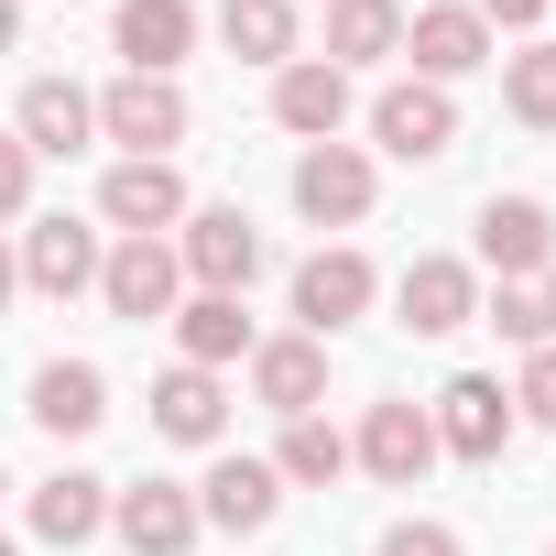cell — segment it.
<instances>
[{
  "label": "cell",
  "instance_id": "obj_1",
  "mask_svg": "<svg viewBox=\"0 0 556 556\" xmlns=\"http://www.w3.org/2000/svg\"><path fill=\"white\" fill-rule=\"evenodd\" d=\"M186 131H197V110H186L175 77H121L99 99V142H121V164H175Z\"/></svg>",
  "mask_w": 556,
  "mask_h": 556
},
{
  "label": "cell",
  "instance_id": "obj_2",
  "mask_svg": "<svg viewBox=\"0 0 556 556\" xmlns=\"http://www.w3.org/2000/svg\"><path fill=\"white\" fill-rule=\"evenodd\" d=\"M426 426H437V458H469V469H491V458L513 447V426H523V415H513V393H502L491 371H458V382L426 404Z\"/></svg>",
  "mask_w": 556,
  "mask_h": 556
},
{
  "label": "cell",
  "instance_id": "obj_3",
  "mask_svg": "<svg viewBox=\"0 0 556 556\" xmlns=\"http://www.w3.org/2000/svg\"><path fill=\"white\" fill-rule=\"evenodd\" d=\"M175 262H186L197 295H240L251 273H262V229H251V207H186Z\"/></svg>",
  "mask_w": 556,
  "mask_h": 556
},
{
  "label": "cell",
  "instance_id": "obj_4",
  "mask_svg": "<svg viewBox=\"0 0 556 556\" xmlns=\"http://www.w3.org/2000/svg\"><path fill=\"white\" fill-rule=\"evenodd\" d=\"M371 142H382L393 164H437V153L458 142V99L426 88V77H393V88L371 99Z\"/></svg>",
  "mask_w": 556,
  "mask_h": 556
},
{
  "label": "cell",
  "instance_id": "obj_5",
  "mask_svg": "<svg viewBox=\"0 0 556 556\" xmlns=\"http://www.w3.org/2000/svg\"><path fill=\"white\" fill-rule=\"evenodd\" d=\"M350 458L382 480V491H415L426 469H437V426H426V404H404V393H382L371 415H361V437H350Z\"/></svg>",
  "mask_w": 556,
  "mask_h": 556
},
{
  "label": "cell",
  "instance_id": "obj_6",
  "mask_svg": "<svg viewBox=\"0 0 556 556\" xmlns=\"http://www.w3.org/2000/svg\"><path fill=\"white\" fill-rule=\"evenodd\" d=\"M99 295H110V317H131V328L175 317V306H186V262H175V240H121V251L99 262Z\"/></svg>",
  "mask_w": 556,
  "mask_h": 556
},
{
  "label": "cell",
  "instance_id": "obj_7",
  "mask_svg": "<svg viewBox=\"0 0 556 556\" xmlns=\"http://www.w3.org/2000/svg\"><path fill=\"white\" fill-rule=\"evenodd\" d=\"M371 295H382V273L339 240V251H306L295 262V317H306V339H339L350 317H371Z\"/></svg>",
  "mask_w": 556,
  "mask_h": 556
},
{
  "label": "cell",
  "instance_id": "obj_8",
  "mask_svg": "<svg viewBox=\"0 0 556 556\" xmlns=\"http://www.w3.org/2000/svg\"><path fill=\"white\" fill-rule=\"evenodd\" d=\"M404 55H415V77H426V88L480 77V66H491V23L469 12V0H426V12H404Z\"/></svg>",
  "mask_w": 556,
  "mask_h": 556
},
{
  "label": "cell",
  "instance_id": "obj_9",
  "mask_svg": "<svg viewBox=\"0 0 556 556\" xmlns=\"http://www.w3.org/2000/svg\"><path fill=\"white\" fill-rule=\"evenodd\" d=\"M295 207L317 229H361L371 218V153L361 142H306L295 153Z\"/></svg>",
  "mask_w": 556,
  "mask_h": 556
},
{
  "label": "cell",
  "instance_id": "obj_10",
  "mask_svg": "<svg viewBox=\"0 0 556 556\" xmlns=\"http://www.w3.org/2000/svg\"><path fill=\"white\" fill-rule=\"evenodd\" d=\"M110 534L131 556H186L207 523H197V491L186 480H131V491H110Z\"/></svg>",
  "mask_w": 556,
  "mask_h": 556
},
{
  "label": "cell",
  "instance_id": "obj_11",
  "mask_svg": "<svg viewBox=\"0 0 556 556\" xmlns=\"http://www.w3.org/2000/svg\"><path fill=\"white\" fill-rule=\"evenodd\" d=\"M393 306H404L415 339H458V328L480 317V273L447 262V251H415V262H404V285H393Z\"/></svg>",
  "mask_w": 556,
  "mask_h": 556
},
{
  "label": "cell",
  "instance_id": "obj_12",
  "mask_svg": "<svg viewBox=\"0 0 556 556\" xmlns=\"http://www.w3.org/2000/svg\"><path fill=\"white\" fill-rule=\"evenodd\" d=\"M99 218L121 240H164V229H186V175L175 164H110L99 175Z\"/></svg>",
  "mask_w": 556,
  "mask_h": 556
},
{
  "label": "cell",
  "instance_id": "obj_13",
  "mask_svg": "<svg viewBox=\"0 0 556 556\" xmlns=\"http://www.w3.org/2000/svg\"><path fill=\"white\" fill-rule=\"evenodd\" d=\"M12 262H23V285H34V295H55V306H66V295H88V285H99V262H110V251H99V229H88V218H34Z\"/></svg>",
  "mask_w": 556,
  "mask_h": 556
},
{
  "label": "cell",
  "instance_id": "obj_14",
  "mask_svg": "<svg viewBox=\"0 0 556 556\" xmlns=\"http://www.w3.org/2000/svg\"><path fill=\"white\" fill-rule=\"evenodd\" d=\"M251 404H273V415H317L328 404V339H251Z\"/></svg>",
  "mask_w": 556,
  "mask_h": 556
},
{
  "label": "cell",
  "instance_id": "obj_15",
  "mask_svg": "<svg viewBox=\"0 0 556 556\" xmlns=\"http://www.w3.org/2000/svg\"><path fill=\"white\" fill-rule=\"evenodd\" d=\"M480 262L502 273V285L545 273V262H556V207H545V197H491V207H480Z\"/></svg>",
  "mask_w": 556,
  "mask_h": 556
},
{
  "label": "cell",
  "instance_id": "obj_16",
  "mask_svg": "<svg viewBox=\"0 0 556 556\" xmlns=\"http://www.w3.org/2000/svg\"><path fill=\"white\" fill-rule=\"evenodd\" d=\"M12 131H23L34 164H45V153H88V142H99V99H88L77 77H34L23 110H12Z\"/></svg>",
  "mask_w": 556,
  "mask_h": 556
},
{
  "label": "cell",
  "instance_id": "obj_17",
  "mask_svg": "<svg viewBox=\"0 0 556 556\" xmlns=\"http://www.w3.org/2000/svg\"><path fill=\"white\" fill-rule=\"evenodd\" d=\"M110 45L131 55V77H175L186 45H197V0H121V12H110Z\"/></svg>",
  "mask_w": 556,
  "mask_h": 556
},
{
  "label": "cell",
  "instance_id": "obj_18",
  "mask_svg": "<svg viewBox=\"0 0 556 556\" xmlns=\"http://www.w3.org/2000/svg\"><path fill=\"white\" fill-rule=\"evenodd\" d=\"M273 121H285L295 142H339V121H350V77H339L328 55L273 66Z\"/></svg>",
  "mask_w": 556,
  "mask_h": 556
},
{
  "label": "cell",
  "instance_id": "obj_19",
  "mask_svg": "<svg viewBox=\"0 0 556 556\" xmlns=\"http://www.w3.org/2000/svg\"><path fill=\"white\" fill-rule=\"evenodd\" d=\"M273 513H285V480H273V458H218V469L197 480V523H218V534H262Z\"/></svg>",
  "mask_w": 556,
  "mask_h": 556
},
{
  "label": "cell",
  "instance_id": "obj_20",
  "mask_svg": "<svg viewBox=\"0 0 556 556\" xmlns=\"http://www.w3.org/2000/svg\"><path fill=\"white\" fill-rule=\"evenodd\" d=\"M23 415H34L45 437H99V426H110V371H99V361H45Z\"/></svg>",
  "mask_w": 556,
  "mask_h": 556
},
{
  "label": "cell",
  "instance_id": "obj_21",
  "mask_svg": "<svg viewBox=\"0 0 556 556\" xmlns=\"http://www.w3.org/2000/svg\"><path fill=\"white\" fill-rule=\"evenodd\" d=\"M175 350H186V371H229V361H251V317H240V295H186V306H175Z\"/></svg>",
  "mask_w": 556,
  "mask_h": 556
},
{
  "label": "cell",
  "instance_id": "obj_22",
  "mask_svg": "<svg viewBox=\"0 0 556 556\" xmlns=\"http://www.w3.org/2000/svg\"><path fill=\"white\" fill-rule=\"evenodd\" d=\"M153 426L175 437V447H218V426H229V393H218V371H164L153 382Z\"/></svg>",
  "mask_w": 556,
  "mask_h": 556
},
{
  "label": "cell",
  "instance_id": "obj_23",
  "mask_svg": "<svg viewBox=\"0 0 556 556\" xmlns=\"http://www.w3.org/2000/svg\"><path fill=\"white\" fill-rule=\"evenodd\" d=\"M404 55V0H328V66H382Z\"/></svg>",
  "mask_w": 556,
  "mask_h": 556
},
{
  "label": "cell",
  "instance_id": "obj_24",
  "mask_svg": "<svg viewBox=\"0 0 556 556\" xmlns=\"http://www.w3.org/2000/svg\"><path fill=\"white\" fill-rule=\"evenodd\" d=\"M218 45L240 66H295V0H218Z\"/></svg>",
  "mask_w": 556,
  "mask_h": 556
},
{
  "label": "cell",
  "instance_id": "obj_25",
  "mask_svg": "<svg viewBox=\"0 0 556 556\" xmlns=\"http://www.w3.org/2000/svg\"><path fill=\"white\" fill-rule=\"evenodd\" d=\"M34 534H45V545H88V534H110V480L55 469V480L34 491Z\"/></svg>",
  "mask_w": 556,
  "mask_h": 556
},
{
  "label": "cell",
  "instance_id": "obj_26",
  "mask_svg": "<svg viewBox=\"0 0 556 556\" xmlns=\"http://www.w3.org/2000/svg\"><path fill=\"white\" fill-rule=\"evenodd\" d=\"M480 328H502L513 350H556V262L502 285V295H480Z\"/></svg>",
  "mask_w": 556,
  "mask_h": 556
},
{
  "label": "cell",
  "instance_id": "obj_27",
  "mask_svg": "<svg viewBox=\"0 0 556 556\" xmlns=\"http://www.w3.org/2000/svg\"><path fill=\"white\" fill-rule=\"evenodd\" d=\"M339 469H350V437H339L328 415H295L285 447H273V480H295V491H328Z\"/></svg>",
  "mask_w": 556,
  "mask_h": 556
},
{
  "label": "cell",
  "instance_id": "obj_28",
  "mask_svg": "<svg viewBox=\"0 0 556 556\" xmlns=\"http://www.w3.org/2000/svg\"><path fill=\"white\" fill-rule=\"evenodd\" d=\"M502 110L523 131H556V45H513L502 55Z\"/></svg>",
  "mask_w": 556,
  "mask_h": 556
},
{
  "label": "cell",
  "instance_id": "obj_29",
  "mask_svg": "<svg viewBox=\"0 0 556 556\" xmlns=\"http://www.w3.org/2000/svg\"><path fill=\"white\" fill-rule=\"evenodd\" d=\"M513 415L556 437V350H523V382H513Z\"/></svg>",
  "mask_w": 556,
  "mask_h": 556
},
{
  "label": "cell",
  "instance_id": "obj_30",
  "mask_svg": "<svg viewBox=\"0 0 556 556\" xmlns=\"http://www.w3.org/2000/svg\"><path fill=\"white\" fill-rule=\"evenodd\" d=\"M371 556H469V545H458V523H426V513H415V523H393Z\"/></svg>",
  "mask_w": 556,
  "mask_h": 556
},
{
  "label": "cell",
  "instance_id": "obj_31",
  "mask_svg": "<svg viewBox=\"0 0 556 556\" xmlns=\"http://www.w3.org/2000/svg\"><path fill=\"white\" fill-rule=\"evenodd\" d=\"M34 207V153H23V131H0V218H23Z\"/></svg>",
  "mask_w": 556,
  "mask_h": 556
},
{
  "label": "cell",
  "instance_id": "obj_32",
  "mask_svg": "<svg viewBox=\"0 0 556 556\" xmlns=\"http://www.w3.org/2000/svg\"><path fill=\"white\" fill-rule=\"evenodd\" d=\"M469 12H480V23H491V34H534V23H545V12H556V0H469Z\"/></svg>",
  "mask_w": 556,
  "mask_h": 556
},
{
  "label": "cell",
  "instance_id": "obj_33",
  "mask_svg": "<svg viewBox=\"0 0 556 556\" xmlns=\"http://www.w3.org/2000/svg\"><path fill=\"white\" fill-rule=\"evenodd\" d=\"M23 45V0H0V55H12Z\"/></svg>",
  "mask_w": 556,
  "mask_h": 556
},
{
  "label": "cell",
  "instance_id": "obj_34",
  "mask_svg": "<svg viewBox=\"0 0 556 556\" xmlns=\"http://www.w3.org/2000/svg\"><path fill=\"white\" fill-rule=\"evenodd\" d=\"M12 295H23V262H12V251H0V306H12Z\"/></svg>",
  "mask_w": 556,
  "mask_h": 556
},
{
  "label": "cell",
  "instance_id": "obj_35",
  "mask_svg": "<svg viewBox=\"0 0 556 556\" xmlns=\"http://www.w3.org/2000/svg\"><path fill=\"white\" fill-rule=\"evenodd\" d=\"M0 556H23V545H12V534H0Z\"/></svg>",
  "mask_w": 556,
  "mask_h": 556
},
{
  "label": "cell",
  "instance_id": "obj_36",
  "mask_svg": "<svg viewBox=\"0 0 556 556\" xmlns=\"http://www.w3.org/2000/svg\"><path fill=\"white\" fill-rule=\"evenodd\" d=\"M295 12H306V0H295Z\"/></svg>",
  "mask_w": 556,
  "mask_h": 556
},
{
  "label": "cell",
  "instance_id": "obj_37",
  "mask_svg": "<svg viewBox=\"0 0 556 556\" xmlns=\"http://www.w3.org/2000/svg\"><path fill=\"white\" fill-rule=\"evenodd\" d=\"M0 491H12V480H0Z\"/></svg>",
  "mask_w": 556,
  "mask_h": 556
},
{
  "label": "cell",
  "instance_id": "obj_38",
  "mask_svg": "<svg viewBox=\"0 0 556 556\" xmlns=\"http://www.w3.org/2000/svg\"><path fill=\"white\" fill-rule=\"evenodd\" d=\"M545 556H556V545H545Z\"/></svg>",
  "mask_w": 556,
  "mask_h": 556
}]
</instances>
